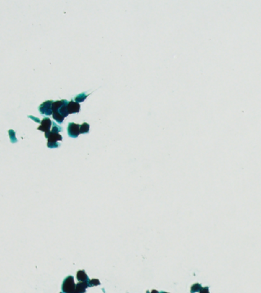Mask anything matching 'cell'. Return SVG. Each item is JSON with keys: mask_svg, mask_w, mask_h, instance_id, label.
<instances>
[{"mask_svg": "<svg viewBox=\"0 0 261 293\" xmlns=\"http://www.w3.org/2000/svg\"><path fill=\"white\" fill-rule=\"evenodd\" d=\"M76 278L79 282H87V281L89 280L88 276H87L84 270H79L77 272Z\"/></svg>", "mask_w": 261, "mask_h": 293, "instance_id": "9", "label": "cell"}, {"mask_svg": "<svg viewBox=\"0 0 261 293\" xmlns=\"http://www.w3.org/2000/svg\"><path fill=\"white\" fill-rule=\"evenodd\" d=\"M159 293H168V292H160Z\"/></svg>", "mask_w": 261, "mask_h": 293, "instance_id": "16", "label": "cell"}, {"mask_svg": "<svg viewBox=\"0 0 261 293\" xmlns=\"http://www.w3.org/2000/svg\"><path fill=\"white\" fill-rule=\"evenodd\" d=\"M45 138H48V147L50 148H58L60 146V143H58V141L62 140V136L59 135V133L52 131H50Z\"/></svg>", "mask_w": 261, "mask_h": 293, "instance_id": "2", "label": "cell"}, {"mask_svg": "<svg viewBox=\"0 0 261 293\" xmlns=\"http://www.w3.org/2000/svg\"><path fill=\"white\" fill-rule=\"evenodd\" d=\"M147 293H149V291H147Z\"/></svg>", "mask_w": 261, "mask_h": 293, "instance_id": "17", "label": "cell"}, {"mask_svg": "<svg viewBox=\"0 0 261 293\" xmlns=\"http://www.w3.org/2000/svg\"><path fill=\"white\" fill-rule=\"evenodd\" d=\"M201 289H202V286H201L200 284H198V283L194 284V285L191 287V293L200 292Z\"/></svg>", "mask_w": 261, "mask_h": 293, "instance_id": "11", "label": "cell"}, {"mask_svg": "<svg viewBox=\"0 0 261 293\" xmlns=\"http://www.w3.org/2000/svg\"><path fill=\"white\" fill-rule=\"evenodd\" d=\"M149 293H159V292H157L156 290H152V291H151V292H149Z\"/></svg>", "mask_w": 261, "mask_h": 293, "instance_id": "15", "label": "cell"}, {"mask_svg": "<svg viewBox=\"0 0 261 293\" xmlns=\"http://www.w3.org/2000/svg\"><path fill=\"white\" fill-rule=\"evenodd\" d=\"M89 132V125L87 123H83L80 125V134H87Z\"/></svg>", "mask_w": 261, "mask_h": 293, "instance_id": "10", "label": "cell"}, {"mask_svg": "<svg viewBox=\"0 0 261 293\" xmlns=\"http://www.w3.org/2000/svg\"><path fill=\"white\" fill-rule=\"evenodd\" d=\"M53 101L52 100H48V101L44 102L42 104H40L39 106V112L41 114H44L47 116H50L52 114V105H53Z\"/></svg>", "mask_w": 261, "mask_h": 293, "instance_id": "4", "label": "cell"}, {"mask_svg": "<svg viewBox=\"0 0 261 293\" xmlns=\"http://www.w3.org/2000/svg\"><path fill=\"white\" fill-rule=\"evenodd\" d=\"M200 293H208V289L207 287L205 288H202L201 289Z\"/></svg>", "mask_w": 261, "mask_h": 293, "instance_id": "14", "label": "cell"}, {"mask_svg": "<svg viewBox=\"0 0 261 293\" xmlns=\"http://www.w3.org/2000/svg\"><path fill=\"white\" fill-rule=\"evenodd\" d=\"M88 284L89 287H91V286H99V285H100V282L97 279H90V280L89 281Z\"/></svg>", "mask_w": 261, "mask_h": 293, "instance_id": "13", "label": "cell"}, {"mask_svg": "<svg viewBox=\"0 0 261 293\" xmlns=\"http://www.w3.org/2000/svg\"><path fill=\"white\" fill-rule=\"evenodd\" d=\"M87 97V96L85 94V93H81V94H79V96H77L75 98V100L76 102H78V103H79V102H81L84 101Z\"/></svg>", "mask_w": 261, "mask_h": 293, "instance_id": "12", "label": "cell"}, {"mask_svg": "<svg viewBox=\"0 0 261 293\" xmlns=\"http://www.w3.org/2000/svg\"><path fill=\"white\" fill-rule=\"evenodd\" d=\"M67 132H68V135L70 138H77L80 134V125L71 122L68 125Z\"/></svg>", "mask_w": 261, "mask_h": 293, "instance_id": "6", "label": "cell"}, {"mask_svg": "<svg viewBox=\"0 0 261 293\" xmlns=\"http://www.w3.org/2000/svg\"><path fill=\"white\" fill-rule=\"evenodd\" d=\"M90 280V279H89ZM89 281L87 282H79L76 285L75 291L74 293H85L87 288L89 287Z\"/></svg>", "mask_w": 261, "mask_h": 293, "instance_id": "8", "label": "cell"}, {"mask_svg": "<svg viewBox=\"0 0 261 293\" xmlns=\"http://www.w3.org/2000/svg\"><path fill=\"white\" fill-rule=\"evenodd\" d=\"M69 102L67 100H60V101L53 102L52 105V115L53 118L56 122L61 124L63 122V119L66 116H68V110L67 105Z\"/></svg>", "mask_w": 261, "mask_h": 293, "instance_id": "1", "label": "cell"}, {"mask_svg": "<svg viewBox=\"0 0 261 293\" xmlns=\"http://www.w3.org/2000/svg\"><path fill=\"white\" fill-rule=\"evenodd\" d=\"M79 109H80V105L78 102H74L73 100L69 102L68 105H67V110H68L69 114L79 112Z\"/></svg>", "mask_w": 261, "mask_h": 293, "instance_id": "7", "label": "cell"}, {"mask_svg": "<svg viewBox=\"0 0 261 293\" xmlns=\"http://www.w3.org/2000/svg\"><path fill=\"white\" fill-rule=\"evenodd\" d=\"M76 289V284L74 278L72 276H69L64 279L62 285V291L63 293H74Z\"/></svg>", "mask_w": 261, "mask_h": 293, "instance_id": "3", "label": "cell"}, {"mask_svg": "<svg viewBox=\"0 0 261 293\" xmlns=\"http://www.w3.org/2000/svg\"><path fill=\"white\" fill-rule=\"evenodd\" d=\"M52 123L51 120L49 118H43L42 121L40 122V125L37 127V129L39 131H42L45 133V137L50 132L52 127Z\"/></svg>", "mask_w": 261, "mask_h": 293, "instance_id": "5", "label": "cell"}]
</instances>
